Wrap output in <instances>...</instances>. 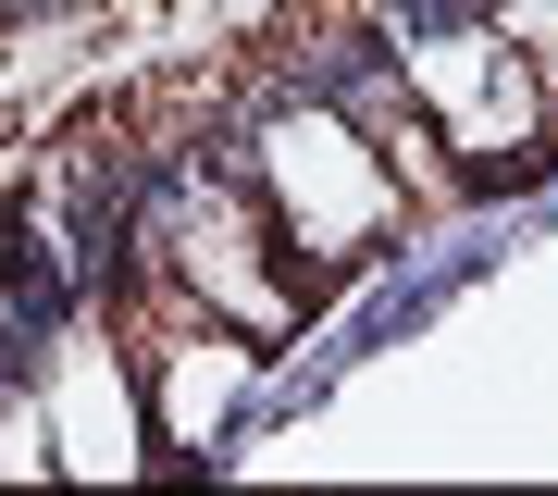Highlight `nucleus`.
Listing matches in <instances>:
<instances>
[{
  "mask_svg": "<svg viewBox=\"0 0 558 496\" xmlns=\"http://www.w3.org/2000/svg\"><path fill=\"white\" fill-rule=\"evenodd\" d=\"M248 186H260L274 237L299 249V274H311L323 298L360 286L385 249L410 237V186H398V161L373 149V124H360L336 87H323V99H274V112H260V137H248Z\"/></svg>",
  "mask_w": 558,
  "mask_h": 496,
  "instance_id": "nucleus-1",
  "label": "nucleus"
},
{
  "mask_svg": "<svg viewBox=\"0 0 558 496\" xmlns=\"http://www.w3.org/2000/svg\"><path fill=\"white\" fill-rule=\"evenodd\" d=\"M137 261L186 298V311L236 323V336H260V348H286V336L323 311V286L299 274V249H286V237H274V211H260L248 161H186Z\"/></svg>",
  "mask_w": 558,
  "mask_h": 496,
  "instance_id": "nucleus-2",
  "label": "nucleus"
},
{
  "mask_svg": "<svg viewBox=\"0 0 558 496\" xmlns=\"http://www.w3.org/2000/svg\"><path fill=\"white\" fill-rule=\"evenodd\" d=\"M38 422L50 472H137L149 459V385L124 336H38Z\"/></svg>",
  "mask_w": 558,
  "mask_h": 496,
  "instance_id": "nucleus-3",
  "label": "nucleus"
}]
</instances>
